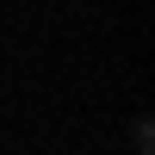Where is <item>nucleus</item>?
<instances>
[{
    "mask_svg": "<svg viewBox=\"0 0 155 155\" xmlns=\"http://www.w3.org/2000/svg\"><path fill=\"white\" fill-rule=\"evenodd\" d=\"M130 149H137V155H149V149H155V130H149V118H137V124H130Z\"/></svg>",
    "mask_w": 155,
    "mask_h": 155,
    "instance_id": "f257e3e1",
    "label": "nucleus"
}]
</instances>
